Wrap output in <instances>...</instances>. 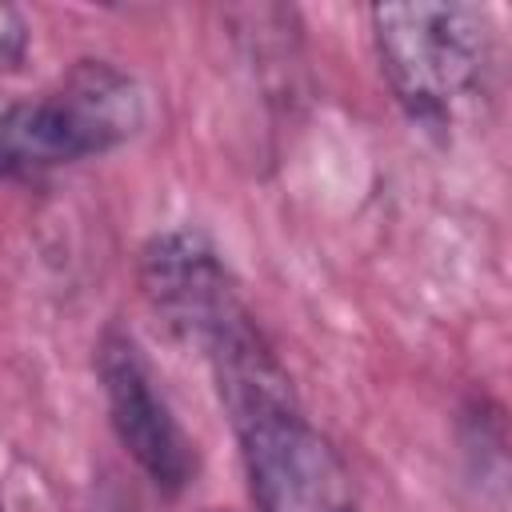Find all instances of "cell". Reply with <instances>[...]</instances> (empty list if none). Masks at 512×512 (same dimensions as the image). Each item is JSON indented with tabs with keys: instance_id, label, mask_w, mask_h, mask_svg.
I'll return each mask as SVG.
<instances>
[{
	"instance_id": "obj_1",
	"label": "cell",
	"mask_w": 512,
	"mask_h": 512,
	"mask_svg": "<svg viewBox=\"0 0 512 512\" xmlns=\"http://www.w3.org/2000/svg\"><path fill=\"white\" fill-rule=\"evenodd\" d=\"M260 512H356L348 472L292 400L268 340L212 364Z\"/></svg>"
},
{
	"instance_id": "obj_2",
	"label": "cell",
	"mask_w": 512,
	"mask_h": 512,
	"mask_svg": "<svg viewBox=\"0 0 512 512\" xmlns=\"http://www.w3.org/2000/svg\"><path fill=\"white\" fill-rule=\"evenodd\" d=\"M380 68L412 120L448 128L488 96L496 68L492 20L476 4H376Z\"/></svg>"
},
{
	"instance_id": "obj_3",
	"label": "cell",
	"mask_w": 512,
	"mask_h": 512,
	"mask_svg": "<svg viewBox=\"0 0 512 512\" xmlns=\"http://www.w3.org/2000/svg\"><path fill=\"white\" fill-rule=\"evenodd\" d=\"M140 84L108 60H76L56 84L16 100L8 172H44L104 156L144 128Z\"/></svg>"
},
{
	"instance_id": "obj_4",
	"label": "cell",
	"mask_w": 512,
	"mask_h": 512,
	"mask_svg": "<svg viewBox=\"0 0 512 512\" xmlns=\"http://www.w3.org/2000/svg\"><path fill=\"white\" fill-rule=\"evenodd\" d=\"M140 284L148 304L204 356L256 324L236 292L228 264L200 232L176 228L152 236L140 252Z\"/></svg>"
},
{
	"instance_id": "obj_5",
	"label": "cell",
	"mask_w": 512,
	"mask_h": 512,
	"mask_svg": "<svg viewBox=\"0 0 512 512\" xmlns=\"http://www.w3.org/2000/svg\"><path fill=\"white\" fill-rule=\"evenodd\" d=\"M96 372L112 432L124 444V452L136 460V468L160 492L188 488V480L196 476V444L180 428L140 344L120 328L104 332L96 352Z\"/></svg>"
},
{
	"instance_id": "obj_6",
	"label": "cell",
	"mask_w": 512,
	"mask_h": 512,
	"mask_svg": "<svg viewBox=\"0 0 512 512\" xmlns=\"http://www.w3.org/2000/svg\"><path fill=\"white\" fill-rule=\"evenodd\" d=\"M28 52V24L16 8L0 4V68H16Z\"/></svg>"
},
{
	"instance_id": "obj_7",
	"label": "cell",
	"mask_w": 512,
	"mask_h": 512,
	"mask_svg": "<svg viewBox=\"0 0 512 512\" xmlns=\"http://www.w3.org/2000/svg\"><path fill=\"white\" fill-rule=\"evenodd\" d=\"M12 120H16V100L0 92V172H8V140H12Z\"/></svg>"
},
{
	"instance_id": "obj_8",
	"label": "cell",
	"mask_w": 512,
	"mask_h": 512,
	"mask_svg": "<svg viewBox=\"0 0 512 512\" xmlns=\"http://www.w3.org/2000/svg\"><path fill=\"white\" fill-rule=\"evenodd\" d=\"M0 512H4V504H0Z\"/></svg>"
}]
</instances>
